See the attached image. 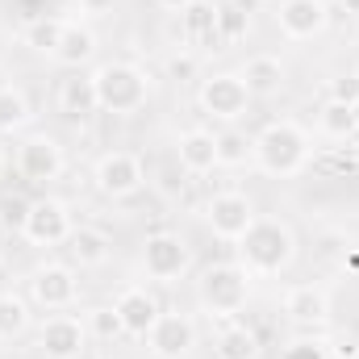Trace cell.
Returning <instances> with one entry per match:
<instances>
[{
	"instance_id": "cell-1",
	"label": "cell",
	"mask_w": 359,
	"mask_h": 359,
	"mask_svg": "<svg viewBox=\"0 0 359 359\" xmlns=\"http://www.w3.org/2000/svg\"><path fill=\"white\" fill-rule=\"evenodd\" d=\"M251 271L243 268L238 259H222V264H205L192 280V292H196V305L209 322H230L247 309L251 301Z\"/></svg>"
},
{
	"instance_id": "cell-2",
	"label": "cell",
	"mask_w": 359,
	"mask_h": 359,
	"mask_svg": "<svg viewBox=\"0 0 359 359\" xmlns=\"http://www.w3.org/2000/svg\"><path fill=\"white\" fill-rule=\"evenodd\" d=\"M234 259L251 276H284L297 264V234L280 217H255L251 230L234 243Z\"/></svg>"
},
{
	"instance_id": "cell-3",
	"label": "cell",
	"mask_w": 359,
	"mask_h": 359,
	"mask_svg": "<svg viewBox=\"0 0 359 359\" xmlns=\"http://www.w3.org/2000/svg\"><path fill=\"white\" fill-rule=\"evenodd\" d=\"M88 76H92V88H96L100 113L134 117V113H142L147 100H151V76H147L138 63L109 59V63H96Z\"/></svg>"
},
{
	"instance_id": "cell-4",
	"label": "cell",
	"mask_w": 359,
	"mask_h": 359,
	"mask_svg": "<svg viewBox=\"0 0 359 359\" xmlns=\"http://www.w3.org/2000/svg\"><path fill=\"white\" fill-rule=\"evenodd\" d=\"M313 159V147H309V134L280 117V121H268L259 134H255V168L264 176H276V180H288V176H301Z\"/></svg>"
},
{
	"instance_id": "cell-5",
	"label": "cell",
	"mask_w": 359,
	"mask_h": 359,
	"mask_svg": "<svg viewBox=\"0 0 359 359\" xmlns=\"http://www.w3.org/2000/svg\"><path fill=\"white\" fill-rule=\"evenodd\" d=\"M13 172H17L21 184H29V188H46V184H55V180L67 172V151H63V142L55 134L29 130L13 147Z\"/></svg>"
},
{
	"instance_id": "cell-6",
	"label": "cell",
	"mask_w": 359,
	"mask_h": 359,
	"mask_svg": "<svg viewBox=\"0 0 359 359\" xmlns=\"http://www.w3.org/2000/svg\"><path fill=\"white\" fill-rule=\"evenodd\" d=\"M196 109H201L205 121L226 130V126H238L251 113V92H247L238 72H213L196 88Z\"/></svg>"
},
{
	"instance_id": "cell-7",
	"label": "cell",
	"mask_w": 359,
	"mask_h": 359,
	"mask_svg": "<svg viewBox=\"0 0 359 359\" xmlns=\"http://www.w3.org/2000/svg\"><path fill=\"white\" fill-rule=\"evenodd\" d=\"M92 188L104 201H130L147 188V163L134 151H104L92 163Z\"/></svg>"
},
{
	"instance_id": "cell-8",
	"label": "cell",
	"mask_w": 359,
	"mask_h": 359,
	"mask_svg": "<svg viewBox=\"0 0 359 359\" xmlns=\"http://www.w3.org/2000/svg\"><path fill=\"white\" fill-rule=\"evenodd\" d=\"M25 288H29V305H38L42 313H67L80 301V271L72 264L46 259V264H38L29 271Z\"/></svg>"
},
{
	"instance_id": "cell-9",
	"label": "cell",
	"mask_w": 359,
	"mask_h": 359,
	"mask_svg": "<svg viewBox=\"0 0 359 359\" xmlns=\"http://www.w3.org/2000/svg\"><path fill=\"white\" fill-rule=\"evenodd\" d=\"M21 238L29 247H63L76 230V217H72V205L59 201V196H38L25 205V217H21Z\"/></svg>"
},
{
	"instance_id": "cell-10",
	"label": "cell",
	"mask_w": 359,
	"mask_h": 359,
	"mask_svg": "<svg viewBox=\"0 0 359 359\" xmlns=\"http://www.w3.org/2000/svg\"><path fill=\"white\" fill-rule=\"evenodd\" d=\"M88 326L76 313H46L34 326V351L42 359H80L88 351Z\"/></svg>"
},
{
	"instance_id": "cell-11",
	"label": "cell",
	"mask_w": 359,
	"mask_h": 359,
	"mask_svg": "<svg viewBox=\"0 0 359 359\" xmlns=\"http://www.w3.org/2000/svg\"><path fill=\"white\" fill-rule=\"evenodd\" d=\"M255 217H259V213H255V201H251L243 188H226V192H213V196L205 201V226H209V234L222 238V243H238V238L251 230Z\"/></svg>"
},
{
	"instance_id": "cell-12",
	"label": "cell",
	"mask_w": 359,
	"mask_h": 359,
	"mask_svg": "<svg viewBox=\"0 0 359 359\" xmlns=\"http://www.w3.org/2000/svg\"><path fill=\"white\" fill-rule=\"evenodd\" d=\"M138 259H142L147 280H155V284H176L180 276L192 268V247L180 238L176 230H155V234H147Z\"/></svg>"
},
{
	"instance_id": "cell-13",
	"label": "cell",
	"mask_w": 359,
	"mask_h": 359,
	"mask_svg": "<svg viewBox=\"0 0 359 359\" xmlns=\"http://www.w3.org/2000/svg\"><path fill=\"white\" fill-rule=\"evenodd\" d=\"M196 322H192V313H184V309H163L159 313V322L151 326V334H147V351L151 359H188L196 351Z\"/></svg>"
},
{
	"instance_id": "cell-14",
	"label": "cell",
	"mask_w": 359,
	"mask_h": 359,
	"mask_svg": "<svg viewBox=\"0 0 359 359\" xmlns=\"http://www.w3.org/2000/svg\"><path fill=\"white\" fill-rule=\"evenodd\" d=\"M113 313H117V322H121V330H126L130 339H147L151 326H155L159 313H163V301H159V292H155L151 284H126V288L113 297Z\"/></svg>"
},
{
	"instance_id": "cell-15",
	"label": "cell",
	"mask_w": 359,
	"mask_h": 359,
	"mask_svg": "<svg viewBox=\"0 0 359 359\" xmlns=\"http://www.w3.org/2000/svg\"><path fill=\"white\" fill-rule=\"evenodd\" d=\"M276 25L288 42H309L330 25V0H280Z\"/></svg>"
},
{
	"instance_id": "cell-16",
	"label": "cell",
	"mask_w": 359,
	"mask_h": 359,
	"mask_svg": "<svg viewBox=\"0 0 359 359\" xmlns=\"http://www.w3.org/2000/svg\"><path fill=\"white\" fill-rule=\"evenodd\" d=\"M176 163L184 176H209L217 168V130L213 126H188V130H180Z\"/></svg>"
},
{
	"instance_id": "cell-17",
	"label": "cell",
	"mask_w": 359,
	"mask_h": 359,
	"mask_svg": "<svg viewBox=\"0 0 359 359\" xmlns=\"http://www.w3.org/2000/svg\"><path fill=\"white\" fill-rule=\"evenodd\" d=\"M217 13L222 4L213 0H188L180 8V42L188 50H205V46H217Z\"/></svg>"
},
{
	"instance_id": "cell-18",
	"label": "cell",
	"mask_w": 359,
	"mask_h": 359,
	"mask_svg": "<svg viewBox=\"0 0 359 359\" xmlns=\"http://www.w3.org/2000/svg\"><path fill=\"white\" fill-rule=\"evenodd\" d=\"M284 318L297 326H322L330 318V292L322 284H292L284 292Z\"/></svg>"
},
{
	"instance_id": "cell-19",
	"label": "cell",
	"mask_w": 359,
	"mask_h": 359,
	"mask_svg": "<svg viewBox=\"0 0 359 359\" xmlns=\"http://www.w3.org/2000/svg\"><path fill=\"white\" fill-rule=\"evenodd\" d=\"M55 109H59L67 121H84V117H92V113H100L88 72H67V80L55 84Z\"/></svg>"
},
{
	"instance_id": "cell-20",
	"label": "cell",
	"mask_w": 359,
	"mask_h": 359,
	"mask_svg": "<svg viewBox=\"0 0 359 359\" xmlns=\"http://www.w3.org/2000/svg\"><path fill=\"white\" fill-rule=\"evenodd\" d=\"M63 251H67V264L80 268V271L104 268L109 255H113V238H109L104 230H96V226H76L72 238L63 243Z\"/></svg>"
},
{
	"instance_id": "cell-21",
	"label": "cell",
	"mask_w": 359,
	"mask_h": 359,
	"mask_svg": "<svg viewBox=\"0 0 359 359\" xmlns=\"http://www.w3.org/2000/svg\"><path fill=\"white\" fill-rule=\"evenodd\" d=\"M238 76L251 92V100H268L276 92H284V80H288V72H284V63L276 55H251Z\"/></svg>"
},
{
	"instance_id": "cell-22",
	"label": "cell",
	"mask_w": 359,
	"mask_h": 359,
	"mask_svg": "<svg viewBox=\"0 0 359 359\" xmlns=\"http://www.w3.org/2000/svg\"><path fill=\"white\" fill-rule=\"evenodd\" d=\"M259 334L238 318L222 322V330L213 334V359H259Z\"/></svg>"
},
{
	"instance_id": "cell-23",
	"label": "cell",
	"mask_w": 359,
	"mask_h": 359,
	"mask_svg": "<svg viewBox=\"0 0 359 359\" xmlns=\"http://www.w3.org/2000/svg\"><path fill=\"white\" fill-rule=\"evenodd\" d=\"M34 126V100L21 84H0V134H25Z\"/></svg>"
},
{
	"instance_id": "cell-24",
	"label": "cell",
	"mask_w": 359,
	"mask_h": 359,
	"mask_svg": "<svg viewBox=\"0 0 359 359\" xmlns=\"http://www.w3.org/2000/svg\"><path fill=\"white\" fill-rule=\"evenodd\" d=\"M50 59H55L59 67H67V72H84L92 59H96V34H92L88 25H67L59 50H55Z\"/></svg>"
},
{
	"instance_id": "cell-25",
	"label": "cell",
	"mask_w": 359,
	"mask_h": 359,
	"mask_svg": "<svg viewBox=\"0 0 359 359\" xmlns=\"http://www.w3.org/2000/svg\"><path fill=\"white\" fill-rule=\"evenodd\" d=\"M29 326H34L29 297H21L13 288H0V343H13V339L29 334Z\"/></svg>"
},
{
	"instance_id": "cell-26",
	"label": "cell",
	"mask_w": 359,
	"mask_h": 359,
	"mask_svg": "<svg viewBox=\"0 0 359 359\" xmlns=\"http://www.w3.org/2000/svg\"><path fill=\"white\" fill-rule=\"evenodd\" d=\"M247 163H255V134L238 126L217 130V168H247Z\"/></svg>"
},
{
	"instance_id": "cell-27",
	"label": "cell",
	"mask_w": 359,
	"mask_h": 359,
	"mask_svg": "<svg viewBox=\"0 0 359 359\" xmlns=\"http://www.w3.org/2000/svg\"><path fill=\"white\" fill-rule=\"evenodd\" d=\"M318 130H322L326 138H343V142L355 138V109L326 96V104L318 109Z\"/></svg>"
},
{
	"instance_id": "cell-28",
	"label": "cell",
	"mask_w": 359,
	"mask_h": 359,
	"mask_svg": "<svg viewBox=\"0 0 359 359\" xmlns=\"http://www.w3.org/2000/svg\"><path fill=\"white\" fill-rule=\"evenodd\" d=\"M63 34H67V21H59V17H38V21L25 25V46H29L34 55H55L59 42H63Z\"/></svg>"
},
{
	"instance_id": "cell-29",
	"label": "cell",
	"mask_w": 359,
	"mask_h": 359,
	"mask_svg": "<svg viewBox=\"0 0 359 359\" xmlns=\"http://www.w3.org/2000/svg\"><path fill=\"white\" fill-rule=\"evenodd\" d=\"M251 34V13L243 8V4H222V13H217V42H243Z\"/></svg>"
},
{
	"instance_id": "cell-30",
	"label": "cell",
	"mask_w": 359,
	"mask_h": 359,
	"mask_svg": "<svg viewBox=\"0 0 359 359\" xmlns=\"http://www.w3.org/2000/svg\"><path fill=\"white\" fill-rule=\"evenodd\" d=\"M84 326H88L92 339H100V343H113V339L126 334L121 322H117V313H113V305H92L88 313H84Z\"/></svg>"
},
{
	"instance_id": "cell-31",
	"label": "cell",
	"mask_w": 359,
	"mask_h": 359,
	"mask_svg": "<svg viewBox=\"0 0 359 359\" xmlns=\"http://www.w3.org/2000/svg\"><path fill=\"white\" fill-rule=\"evenodd\" d=\"M168 80H180V84H188V80H196V72H201V55L196 50H188V46H180L176 55L168 59Z\"/></svg>"
},
{
	"instance_id": "cell-32",
	"label": "cell",
	"mask_w": 359,
	"mask_h": 359,
	"mask_svg": "<svg viewBox=\"0 0 359 359\" xmlns=\"http://www.w3.org/2000/svg\"><path fill=\"white\" fill-rule=\"evenodd\" d=\"M280 359H330V343H322V339H309V334H301V339L284 343Z\"/></svg>"
},
{
	"instance_id": "cell-33",
	"label": "cell",
	"mask_w": 359,
	"mask_h": 359,
	"mask_svg": "<svg viewBox=\"0 0 359 359\" xmlns=\"http://www.w3.org/2000/svg\"><path fill=\"white\" fill-rule=\"evenodd\" d=\"M330 100H343V104H355L359 100V76L355 72H343L330 80Z\"/></svg>"
},
{
	"instance_id": "cell-34",
	"label": "cell",
	"mask_w": 359,
	"mask_h": 359,
	"mask_svg": "<svg viewBox=\"0 0 359 359\" xmlns=\"http://www.w3.org/2000/svg\"><path fill=\"white\" fill-rule=\"evenodd\" d=\"M359 359V339H343V343H339V347H334V351H330V359Z\"/></svg>"
},
{
	"instance_id": "cell-35",
	"label": "cell",
	"mask_w": 359,
	"mask_h": 359,
	"mask_svg": "<svg viewBox=\"0 0 359 359\" xmlns=\"http://www.w3.org/2000/svg\"><path fill=\"white\" fill-rule=\"evenodd\" d=\"M151 4H155V8H163V13H180L188 0H151Z\"/></svg>"
},
{
	"instance_id": "cell-36",
	"label": "cell",
	"mask_w": 359,
	"mask_h": 359,
	"mask_svg": "<svg viewBox=\"0 0 359 359\" xmlns=\"http://www.w3.org/2000/svg\"><path fill=\"white\" fill-rule=\"evenodd\" d=\"M8 172H13V155H4V151H0V184L8 180Z\"/></svg>"
},
{
	"instance_id": "cell-37",
	"label": "cell",
	"mask_w": 359,
	"mask_h": 359,
	"mask_svg": "<svg viewBox=\"0 0 359 359\" xmlns=\"http://www.w3.org/2000/svg\"><path fill=\"white\" fill-rule=\"evenodd\" d=\"M339 8H343V13H351V17H359V0H339Z\"/></svg>"
},
{
	"instance_id": "cell-38",
	"label": "cell",
	"mask_w": 359,
	"mask_h": 359,
	"mask_svg": "<svg viewBox=\"0 0 359 359\" xmlns=\"http://www.w3.org/2000/svg\"><path fill=\"white\" fill-rule=\"evenodd\" d=\"M351 109H355V134H359V100H355V104H351Z\"/></svg>"
},
{
	"instance_id": "cell-39",
	"label": "cell",
	"mask_w": 359,
	"mask_h": 359,
	"mask_svg": "<svg viewBox=\"0 0 359 359\" xmlns=\"http://www.w3.org/2000/svg\"><path fill=\"white\" fill-rule=\"evenodd\" d=\"M80 359H92V355H88V351H84V355H80Z\"/></svg>"
}]
</instances>
